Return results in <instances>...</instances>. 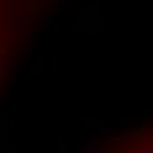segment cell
I'll use <instances>...</instances> for the list:
<instances>
[{
    "label": "cell",
    "instance_id": "2",
    "mask_svg": "<svg viewBox=\"0 0 153 153\" xmlns=\"http://www.w3.org/2000/svg\"><path fill=\"white\" fill-rule=\"evenodd\" d=\"M114 127H116V119H114V116H103V119H100V129H103V132L114 129Z\"/></svg>",
    "mask_w": 153,
    "mask_h": 153
},
{
    "label": "cell",
    "instance_id": "1",
    "mask_svg": "<svg viewBox=\"0 0 153 153\" xmlns=\"http://www.w3.org/2000/svg\"><path fill=\"white\" fill-rule=\"evenodd\" d=\"M82 153H103V140H100V137H90Z\"/></svg>",
    "mask_w": 153,
    "mask_h": 153
},
{
    "label": "cell",
    "instance_id": "3",
    "mask_svg": "<svg viewBox=\"0 0 153 153\" xmlns=\"http://www.w3.org/2000/svg\"><path fill=\"white\" fill-rule=\"evenodd\" d=\"M16 114V103H8V108H5V116H13Z\"/></svg>",
    "mask_w": 153,
    "mask_h": 153
}]
</instances>
